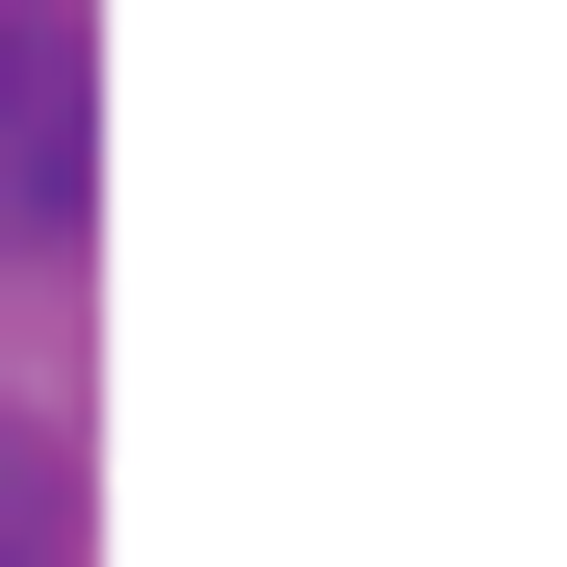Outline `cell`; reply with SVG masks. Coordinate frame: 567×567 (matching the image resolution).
I'll list each match as a JSON object with an SVG mask.
<instances>
[{
    "mask_svg": "<svg viewBox=\"0 0 567 567\" xmlns=\"http://www.w3.org/2000/svg\"><path fill=\"white\" fill-rule=\"evenodd\" d=\"M78 181H104V104H78V0H0V258H78Z\"/></svg>",
    "mask_w": 567,
    "mask_h": 567,
    "instance_id": "1",
    "label": "cell"
}]
</instances>
